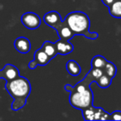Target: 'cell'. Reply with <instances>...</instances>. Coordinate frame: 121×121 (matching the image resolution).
Here are the masks:
<instances>
[{"instance_id": "7a4b0ae2", "label": "cell", "mask_w": 121, "mask_h": 121, "mask_svg": "<svg viewBox=\"0 0 121 121\" xmlns=\"http://www.w3.org/2000/svg\"><path fill=\"white\" fill-rule=\"evenodd\" d=\"M64 21L74 32L75 36H84L91 40H95L99 37L97 32H90L91 21L88 15L84 12L75 11L70 13Z\"/></svg>"}, {"instance_id": "ffe728a7", "label": "cell", "mask_w": 121, "mask_h": 121, "mask_svg": "<svg viewBox=\"0 0 121 121\" xmlns=\"http://www.w3.org/2000/svg\"><path fill=\"white\" fill-rule=\"evenodd\" d=\"M101 1H102V3L106 6V7L109 8V7H110L111 4H112L115 0H101Z\"/></svg>"}, {"instance_id": "4fadbf2b", "label": "cell", "mask_w": 121, "mask_h": 121, "mask_svg": "<svg viewBox=\"0 0 121 121\" xmlns=\"http://www.w3.org/2000/svg\"><path fill=\"white\" fill-rule=\"evenodd\" d=\"M66 68L67 72L72 76H77L81 74V68L77 61L74 60H69L66 65Z\"/></svg>"}, {"instance_id": "2e32d148", "label": "cell", "mask_w": 121, "mask_h": 121, "mask_svg": "<svg viewBox=\"0 0 121 121\" xmlns=\"http://www.w3.org/2000/svg\"><path fill=\"white\" fill-rule=\"evenodd\" d=\"M103 70H104V74H106L108 76H109L112 79L116 76V73H117V67H116V66L114 63L111 62V61H109V60L107 61L104 67L103 68Z\"/></svg>"}, {"instance_id": "277c9868", "label": "cell", "mask_w": 121, "mask_h": 121, "mask_svg": "<svg viewBox=\"0 0 121 121\" xmlns=\"http://www.w3.org/2000/svg\"><path fill=\"white\" fill-rule=\"evenodd\" d=\"M21 22L26 28L34 30L40 27L42 21H41L40 17L37 13L32 12H27L22 15Z\"/></svg>"}, {"instance_id": "8fae6325", "label": "cell", "mask_w": 121, "mask_h": 121, "mask_svg": "<svg viewBox=\"0 0 121 121\" xmlns=\"http://www.w3.org/2000/svg\"><path fill=\"white\" fill-rule=\"evenodd\" d=\"M51 60L52 59L48 56V55L42 48L36 51V52L34 53L33 60L37 66H46L48 64Z\"/></svg>"}, {"instance_id": "ba28073f", "label": "cell", "mask_w": 121, "mask_h": 121, "mask_svg": "<svg viewBox=\"0 0 121 121\" xmlns=\"http://www.w3.org/2000/svg\"><path fill=\"white\" fill-rule=\"evenodd\" d=\"M56 31L58 33V36L60 39L64 41H70L75 36L74 32L71 31V29L68 27L66 22L64 20L62 21L61 24L56 29Z\"/></svg>"}, {"instance_id": "5b68a950", "label": "cell", "mask_w": 121, "mask_h": 121, "mask_svg": "<svg viewBox=\"0 0 121 121\" xmlns=\"http://www.w3.org/2000/svg\"><path fill=\"white\" fill-rule=\"evenodd\" d=\"M93 82H95V78L92 76L91 71H89L86 76V77L81 81H80L79 83H77L75 86H71V85L68 84L66 85L65 90L69 91V92H71V91H82L91 88V85Z\"/></svg>"}, {"instance_id": "e0dca14e", "label": "cell", "mask_w": 121, "mask_h": 121, "mask_svg": "<svg viewBox=\"0 0 121 121\" xmlns=\"http://www.w3.org/2000/svg\"><path fill=\"white\" fill-rule=\"evenodd\" d=\"M111 81H112V78L108 76L106 74H103L101 76H99L95 82L98 84V86L102 89H106L111 85Z\"/></svg>"}, {"instance_id": "9c48e42d", "label": "cell", "mask_w": 121, "mask_h": 121, "mask_svg": "<svg viewBox=\"0 0 121 121\" xmlns=\"http://www.w3.org/2000/svg\"><path fill=\"white\" fill-rule=\"evenodd\" d=\"M14 47L18 52L26 54L31 50V42L27 37H19L14 41Z\"/></svg>"}, {"instance_id": "8992f818", "label": "cell", "mask_w": 121, "mask_h": 121, "mask_svg": "<svg viewBox=\"0 0 121 121\" xmlns=\"http://www.w3.org/2000/svg\"><path fill=\"white\" fill-rule=\"evenodd\" d=\"M20 76L19 71L12 64H6L2 70H0V79H4L6 81H10Z\"/></svg>"}, {"instance_id": "6da1fadb", "label": "cell", "mask_w": 121, "mask_h": 121, "mask_svg": "<svg viewBox=\"0 0 121 121\" xmlns=\"http://www.w3.org/2000/svg\"><path fill=\"white\" fill-rule=\"evenodd\" d=\"M5 89L13 98L11 109L14 111L19 110L25 106L27 99L32 91L29 81L21 76L13 81H7L5 84Z\"/></svg>"}, {"instance_id": "52a82bcc", "label": "cell", "mask_w": 121, "mask_h": 121, "mask_svg": "<svg viewBox=\"0 0 121 121\" xmlns=\"http://www.w3.org/2000/svg\"><path fill=\"white\" fill-rule=\"evenodd\" d=\"M43 21L47 26L52 27L55 30L62 22L60 13L56 11H50L47 13L43 17Z\"/></svg>"}, {"instance_id": "ac0fdd59", "label": "cell", "mask_w": 121, "mask_h": 121, "mask_svg": "<svg viewBox=\"0 0 121 121\" xmlns=\"http://www.w3.org/2000/svg\"><path fill=\"white\" fill-rule=\"evenodd\" d=\"M90 71H91V73L92 74V76L95 78V81L99 76H101L103 74H104L103 68H91V70Z\"/></svg>"}, {"instance_id": "d6986e66", "label": "cell", "mask_w": 121, "mask_h": 121, "mask_svg": "<svg viewBox=\"0 0 121 121\" xmlns=\"http://www.w3.org/2000/svg\"><path fill=\"white\" fill-rule=\"evenodd\" d=\"M110 120H121V111L116 110L111 113Z\"/></svg>"}, {"instance_id": "9a60e30c", "label": "cell", "mask_w": 121, "mask_h": 121, "mask_svg": "<svg viewBox=\"0 0 121 121\" xmlns=\"http://www.w3.org/2000/svg\"><path fill=\"white\" fill-rule=\"evenodd\" d=\"M108 60L104 56L97 55L94 56L91 60V66L92 68H104Z\"/></svg>"}, {"instance_id": "7c38bea8", "label": "cell", "mask_w": 121, "mask_h": 121, "mask_svg": "<svg viewBox=\"0 0 121 121\" xmlns=\"http://www.w3.org/2000/svg\"><path fill=\"white\" fill-rule=\"evenodd\" d=\"M46 53L48 55V56L51 59L54 58L56 55H58V52H57V47L56 42H52L46 41L44 43L42 44V47H41Z\"/></svg>"}, {"instance_id": "5bb4252c", "label": "cell", "mask_w": 121, "mask_h": 121, "mask_svg": "<svg viewBox=\"0 0 121 121\" xmlns=\"http://www.w3.org/2000/svg\"><path fill=\"white\" fill-rule=\"evenodd\" d=\"M109 12L112 17L121 18V0H115L109 7Z\"/></svg>"}, {"instance_id": "44dd1931", "label": "cell", "mask_w": 121, "mask_h": 121, "mask_svg": "<svg viewBox=\"0 0 121 121\" xmlns=\"http://www.w3.org/2000/svg\"><path fill=\"white\" fill-rule=\"evenodd\" d=\"M37 66V65L36 64L35 62H34V60H32V61H30L29 62V64H28V67L30 68L31 70H34V69H36V67Z\"/></svg>"}, {"instance_id": "3957f363", "label": "cell", "mask_w": 121, "mask_h": 121, "mask_svg": "<svg viewBox=\"0 0 121 121\" xmlns=\"http://www.w3.org/2000/svg\"><path fill=\"white\" fill-rule=\"evenodd\" d=\"M70 94L69 101L72 107L82 111L93 106L94 96L91 88L82 91H71Z\"/></svg>"}, {"instance_id": "30bf717a", "label": "cell", "mask_w": 121, "mask_h": 121, "mask_svg": "<svg viewBox=\"0 0 121 121\" xmlns=\"http://www.w3.org/2000/svg\"><path fill=\"white\" fill-rule=\"evenodd\" d=\"M57 47V52L58 54H60L62 56H66L70 54L74 49V46L72 43L69 42V41H64V40H58L56 42Z\"/></svg>"}]
</instances>
